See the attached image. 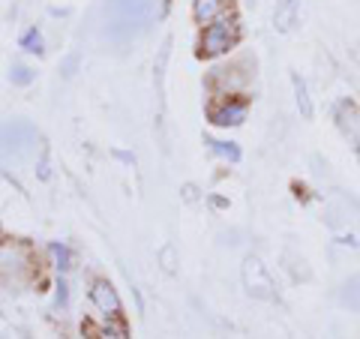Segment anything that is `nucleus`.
Listing matches in <instances>:
<instances>
[{
	"label": "nucleus",
	"mask_w": 360,
	"mask_h": 339,
	"mask_svg": "<svg viewBox=\"0 0 360 339\" xmlns=\"http://www.w3.org/2000/svg\"><path fill=\"white\" fill-rule=\"evenodd\" d=\"M250 117V96H210L207 103V120L217 129H234L243 127V120Z\"/></svg>",
	"instance_id": "5"
},
{
	"label": "nucleus",
	"mask_w": 360,
	"mask_h": 339,
	"mask_svg": "<svg viewBox=\"0 0 360 339\" xmlns=\"http://www.w3.org/2000/svg\"><path fill=\"white\" fill-rule=\"evenodd\" d=\"M0 279L9 286H25L37 279V250L27 241H9L0 250Z\"/></svg>",
	"instance_id": "2"
},
{
	"label": "nucleus",
	"mask_w": 360,
	"mask_h": 339,
	"mask_svg": "<svg viewBox=\"0 0 360 339\" xmlns=\"http://www.w3.org/2000/svg\"><path fill=\"white\" fill-rule=\"evenodd\" d=\"M156 262H160V267L165 270V274H177V264H180V255L174 250V243H165L160 252H156Z\"/></svg>",
	"instance_id": "18"
},
{
	"label": "nucleus",
	"mask_w": 360,
	"mask_h": 339,
	"mask_svg": "<svg viewBox=\"0 0 360 339\" xmlns=\"http://www.w3.org/2000/svg\"><path fill=\"white\" fill-rule=\"evenodd\" d=\"M243 286H246V291H250L252 298H258V300H270L274 298V276H270V270H267V264L262 262L258 255H246L243 258Z\"/></svg>",
	"instance_id": "6"
},
{
	"label": "nucleus",
	"mask_w": 360,
	"mask_h": 339,
	"mask_svg": "<svg viewBox=\"0 0 360 339\" xmlns=\"http://www.w3.org/2000/svg\"><path fill=\"white\" fill-rule=\"evenodd\" d=\"M18 45H21V49H25L27 54H37V58H39V54L45 51V39H42V33H39L37 27H27L25 33H21Z\"/></svg>",
	"instance_id": "17"
},
{
	"label": "nucleus",
	"mask_w": 360,
	"mask_h": 339,
	"mask_svg": "<svg viewBox=\"0 0 360 339\" xmlns=\"http://www.w3.org/2000/svg\"><path fill=\"white\" fill-rule=\"evenodd\" d=\"M87 300H90V307L96 309V315H103V319H111V315H123V303H120L117 288L111 286L105 276L90 279V286H87Z\"/></svg>",
	"instance_id": "7"
},
{
	"label": "nucleus",
	"mask_w": 360,
	"mask_h": 339,
	"mask_svg": "<svg viewBox=\"0 0 360 339\" xmlns=\"http://www.w3.org/2000/svg\"><path fill=\"white\" fill-rule=\"evenodd\" d=\"M234 15V0H193V21L198 27Z\"/></svg>",
	"instance_id": "8"
},
{
	"label": "nucleus",
	"mask_w": 360,
	"mask_h": 339,
	"mask_svg": "<svg viewBox=\"0 0 360 339\" xmlns=\"http://www.w3.org/2000/svg\"><path fill=\"white\" fill-rule=\"evenodd\" d=\"M354 151H357V153H360V139H357V144H354Z\"/></svg>",
	"instance_id": "24"
},
{
	"label": "nucleus",
	"mask_w": 360,
	"mask_h": 339,
	"mask_svg": "<svg viewBox=\"0 0 360 339\" xmlns=\"http://www.w3.org/2000/svg\"><path fill=\"white\" fill-rule=\"evenodd\" d=\"M252 66L250 60H229V63H219V66H213V70L207 72L205 78V87H207V94L210 96H246V90H250L252 84Z\"/></svg>",
	"instance_id": "3"
},
{
	"label": "nucleus",
	"mask_w": 360,
	"mask_h": 339,
	"mask_svg": "<svg viewBox=\"0 0 360 339\" xmlns=\"http://www.w3.org/2000/svg\"><path fill=\"white\" fill-rule=\"evenodd\" d=\"M240 39H243V27H240L238 13L225 15L219 21H213V25L198 27L195 54L201 60H222V58H229V54L238 51Z\"/></svg>",
	"instance_id": "1"
},
{
	"label": "nucleus",
	"mask_w": 360,
	"mask_h": 339,
	"mask_svg": "<svg viewBox=\"0 0 360 339\" xmlns=\"http://www.w3.org/2000/svg\"><path fill=\"white\" fill-rule=\"evenodd\" d=\"M207 151L217 156V160L222 162H229V165H238L243 160V151H240V144L238 141H222V139H207Z\"/></svg>",
	"instance_id": "13"
},
{
	"label": "nucleus",
	"mask_w": 360,
	"mask_h": 339,
	"mask_svg": "<svg viewBox=\"0 0 360 339\" xmlns=\"http://www.w3.org/2000/svg\"><path fill=\"white\" fill-rule=\"evenodd\" d=\"M75 66H78L75 54H72V58H66V63H63V78H72V75H75Z\"/></svg>",
	"instance_id": "21"
},
{
	"label": "nucleus",
	"mask_w": 360,
	"mask_h": 339,
	"mask_svg": "<svg viewBox=\"0 0 360 339\" xmlns=\"http://www.w3.org/2000/svg\"><path fill=\"white\" fill-rule=\"evenodd\" d=\"M70 307V282H66V274H58V282H54V309L66 312Z\"/></svg>",
	"instance_id": "19"
},
{
	"label": "nucleus",
	"mask_w": 360,
	"mask_h": 339,
	"mask_svg": "<svg viewBox=\"0 0 360 339\" xmlns=\"http://www.w3.org/2000/svg\"><path fill=\"white\" fill-rule=\"evenodd\" d=\"M45 255H49V264L58 270V274H70L72 264H75V255H72V246L63 243V241H51L49 250H45Z\"/></svg>",
	"instance_id": "11"
},
{
	"label": "nucleus",
	"mask_w": 360,
	"mask_h": 339,
	"mask_svg": "<svg viewBox=\"0 0 360 339\" xmlns=\"http://www.w3.org/2000/svg\"><path fill=\"white\" fill-rule=\"evenodd\" d=\"M210 205L217 207V210H225V207H229V201H225V198H219V196H210Z\"/></svg>",
	"instance_id": "22"
},
{
	"label": "nucleus",
	"mask_w": 360,
	"mask_h": 339,
	"mask_svg": "<svg viewBox=\"0 0 360 339\" xmlns=\"http://www.w3.org/2000/svg\"><path fill=\"white\" fill-rule=\"evenodd\" d=\"M33 82H37V72H33L27 63H13L9 66V84L13 87H30Z\"/></svg>",
	"instance_id": "16"
},
{
	"label": "nucleus",
	"mask_w": 360,
	"mask_h": 339,
	"mask_svg": "<svg viewBox=\"0 0 360 339\" xmlns=\"http://www.w3.org/2000/svg\"><path fill=\"white\" fill-rule=\"evenodd\" d=\"M333 120H336V129H340L348 141L357 144V139H360V111H357V105L352 103V99H342V103H336Z\"/></svg>",
	"instance_id": "9"
},
{
	"label": "nucleus",
	"mask_w": 360,
	"mask_h": 339,
	"mask_svg": "<svg viewBox=\"0 0 360 339\" xmlns=\"http://www.w3.org/2000/svg\"><path fill=\"white\" fill-rule=\"evenodd\" d=\"M297 13H300V4L297 0H276V9H274V25L279 33H288L291 27L297 25Z\"/></svg>",
	"instance_id": "12"
},
{
	"label": "nucleus",
	"mask_w": 360,
	"mask_h": 339,
	"mask_svg": "<svg viewBox=\"0 0 360 339\" xmlns=\"http://www.w3.org/2000/svg\"><path fill=\"white\" fill-rule=\"evenodd\" d=\"M37 141H39V132L33 123L27 120H6V123H0V156L4 160H27V156L37 151Z\"/></svg>",
	"instance_id": "4"
},
{
	"label": "nucleus",
	"mask_w": 360,
	"mask_h": 339,
	"mask_svg": "<svg viewBox=\"0 0 360 339\" xmlns=\"http://www.w3.org/2000/svg\"><path fill=\"white\" fill-rule=\"evenodd\" d=\"M291 84H295V99H297V111L303 120H312L315 108H312V99H309V90H307V82L300 75H291Z\"/></svg>",
	"instance_id": "15"
},
{
	"label": "nucleus",
	"mask_w": 360,
	"mask_h": 339,
	"mask_svg": "<svg viewBox=\"0 0 360 339\" xmlns=\"http://www.w3.org/2000/svg\"><path fill=\"white\" fill-rule=\"evenodd\" d=\"M340 303L345 309L360 312V276H348L340 288Z\"/></svg>",
	"instance_id": "14"
},
{
	"label": "nucleus",
	"mask_w": 360,
	"mask_h": 339,
	"mask_svg": "<svg viewBox=\"0 0 360 339\" xmlns=\"http://www.w3.org/2000/svg\"><path fill=\"white\" fill-rule=\"evenodd\" d=\"M4 243H6V234H4V231H0V250H4Z\"/></svg>",
	"instance_id": "23"
},
{
	"label": "nucleus",
	"mask_w": 360,
	"mask_h": 339,
	"mask_svg": "<svg viewBox=\"0 0 360 339\" xmlns=\"http://www.w3.org/2000/svg\"><path fill=\"white\" fill-rule=\"evenodd\" d=\"M87 333L90 339H129V327L123 321V315H111V319L99 315V321L87 324Z\"/></svg>",
	"instance_id": "10"
},
{
	"label": "nucleus",
	"mask_w": 360,
	"mask_h": 339,
	"mask_svg": "<svg viewBox=\"0 0 360 339\" xmlns=\"http://www.w3.org/2000/svg\"><path fill=\"white\" fill-rule=\"evenodd\" d=\"M184 201H186V205L198 201V186H195V184H186V186H184Z\"/></svg>",
	"instance_id": "20"
}]
</instances>
